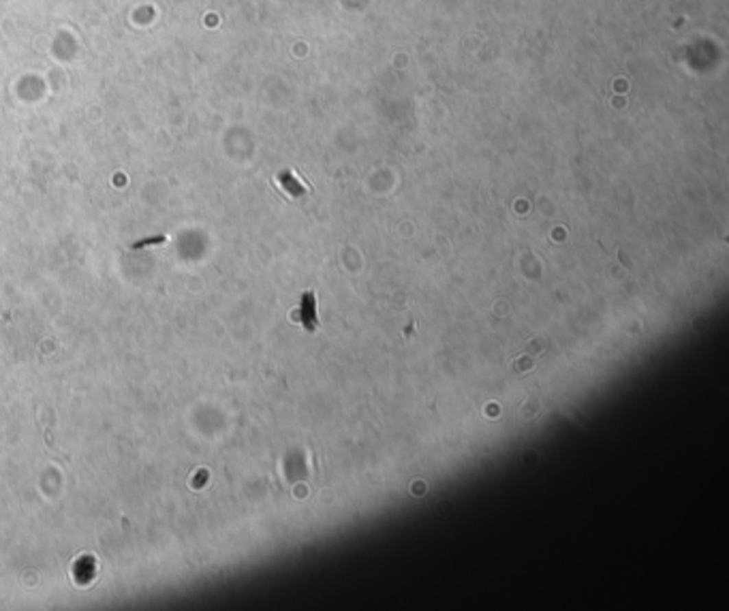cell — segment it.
Segmentation results:
<instances>
[{
    "instance_id": "cell-2",
    "label": "cell",
    "mask_w": 729,
    "mask_h": 611,
    "mask_svg": "<svg viewBox=\"0 0 729 611\" xmlns=\"http://www.w3.org/2000/svg\"><path fill=\"white\" fill-rule=\"evenodd\" d=\"M278 184H280V187H283V191L289 193L291 197H302V195L306 193V187H304V184L297 180L291 171L278 173Z\"/></svg>"
},
{
    "instance_id": "cell-1",
    "label": "cell",
    "mask_w": 729,
    "mask_h": 611,
    "mask_svg": "<svg viewBox=\"0 0 729 611\" xmlns=\"http://www.w3.org/2000/svg\"><path fill=\"white\" fill-rule=\"evenodd\" d=\"M300 323L304 325L306 331H314L319 325V317H316V304H314V293L306 291L300 302Z\"/></svg>"
}]
</instances>
